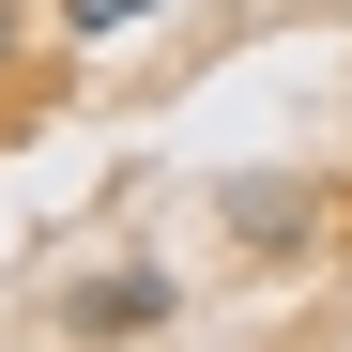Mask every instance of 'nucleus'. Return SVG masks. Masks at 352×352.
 Instances as JSON below:
<instances>
[{
	"instance_id": "nucleus-1",
	"label": "nucleus",
	"mask_w": 352,
	"mask_h": 352,
	"mask_svg": "<svg viewBox=\"0 0 352 352\" xmlns=\"http://www.w3.org/2000/svg\"><path fill=\"white\" fill-rule=\"evenodd\" d=\"M168 307H184V276H153V261L77 276V291H62V322H77V337H168Z\"/></svg>"
},
{
	"instance_id": "nucleus-2",
	"label": "nucleus",
	"mask_w": 352,
	"mask_h": 352,
	"mask_svg": "<svg viewBox=\"0 0 352 352\" xmlns=\"http://www.w3.org/2000/svg\"><path fill=\"white\" fill-rule=\"evenodd\" d=\"M230 230H245V245H307V199H276V184H230Z\"/></svg>"
},
{
	"instance_id": "nucleus-3",
	"label": "nucleus",
	"mask_w": 352,
	"mask_h": 352,
	"mask_svg": "<svg viewBox=\"0 0 352 352\" xmlns=\"http://www.w3.org/2000/svg\"><path fill=\"white\" fill-rule=\"evenodd\" d=\"M138 16H168V0H62V31H77V46H107V31H138Z\"/></svg>"
},
{
	"instance_id": "nucleus-4",
	"label": "nucleus",
	"mask_w": 352,
	"mask_h": 352,
	"mask_svg": "<svg viewBox=\"0 0 352 352\" xmlns=\"http://www.w3.org/2000/svg\"><path fill=\"white\" fill-rule=\"evenodd\" d=\"M16 62H31V16H16V0H0V92H16Z\"/></svg>"
}]
</instances>
